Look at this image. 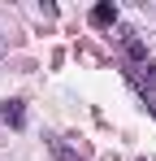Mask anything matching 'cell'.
Masks as SVG:
<instances>
[{
	"label": "cell",
	"instance_id": "3957f363",
	"mask_svg": "<svg viewBox=\"0 0 156 161\" xmlns=\"http://www.w3.org/2000/svg\"><path fill=\"white\" fill-rule=\"evenodd\" d=\"M48 144H52V157H56V161H82V148H78V144H70L65 135H52Z\"/></svg>",
	"mask_w": 156,
	"mask_h": 161
},
{
	"label": "cell",
	"instance_id": "277c9868",
	"mask_svg": "<svg viewBox=\"0 0 156 161\" xmlns=\"http://www.w3.org/2000/svg\"><path fill=\"white\" fill-rule=\"evenodd\" d=\"M113 22H117V9H113V4H108V0H104V4H96V9H91V26H113Z\"/></svg>",
	"mask_w": 156,
	"mask_h": 161
},
{
	"label": "cell",
	"instance_id": "7a4b0ae2",
	"mask_svg": "<svg viewBox=\"0 0 156 161\" xmlns=\"http://www.w3.org/2000/svg\"><path fill=\"white\" fill-rule=\"evenodd\" d=\"M0 118H4V126L22 131L26 126V100H4V105H0Z\"/></svg>",
	"mask_w": 156,
	"mask_h": 161
},
{
	"label": "cell",
	"instance_id": "6da1fadb",
	"mask_svg": "<svg viewBox=\"0 0 156 161\" xmlns=\"http://www.w3.org/2000/svg\"><path fill=\"white\" fill-rule=\"evenodd\" d=\"M122 48H126V57L134 65H148V44H143L134 31H122Z\"/></svg>",
	"mask_w": 156,
	"mask_h": 161
},
{
	"label": "cell",
	"instance_id": "5b68a950",
	"mask_svg": "<svg viewBox=\"0 0 156 161\" xmlns=\"http://www.w3.org/2000/svg\"><path fill=\"white\" fill-rule=\"evenodd\" d=\"M134 79L148 83V87H156V65H152V61H148V65H139V70H134Z\"/></svg>",
	"mask_w": 156,
	"mask_h": 161
}]
</instances>
